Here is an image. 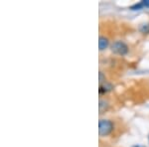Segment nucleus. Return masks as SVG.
<instances>
[{
  "instance_id": "1",
  "label": "nucleus",
  "mask_w": 149,
  "mask_h": 147,
  "mask_svg": "<svg viewBox=\"0 0 149 147\" xmlns=\"http://www.w3.org/2000/svg\"><path fill=\"white\" fill-rule=\"evenodd\" d=\"M113 130V123L109 119H100L98 122V133L100 136H107Z\"/></svg>"
},
{
  "instance_id": "2",
  "label": "nucleus",
  "mask_w": 149,
  "mask_h": 147,
  "mask_svg": "<svg viewBox=\"0 0 149 147\" xmlns=\"http://www.w3.org/2000/svg\"><path fill=\"white\" fill-rule=\"evenodd\" d=\"M111 51L116 55L124 56L128 53V46L123 41H115L111 45Z\"/></svg>"
},
{
  "instance_id": "3",
  "label": "nucleus",
  "mask_w": 149,
  "mask_h": 147,
  "mask_svg": "<svg viewBox=\"0 0 149 147\" xmlns=\"http://www.w3.org/2000/svg\"><path fill=\"white\" fill-rule=\"evenodd\" d=\"M109 45V41L107 38H105L104 36H100V39H98V48H100V51L105 50Z\"/></svg>"
},
{
  "instance_id": "4",
  "label": "nucleus",
  "mask_w": 149,
  "mask_h": 147,
  "mask_svg": "<svg viewBox=\"0 0 149 147\" xmlns=\"http://www.w3.org/2000/svg\"><path fill=\"white\" fill-rule=\"evenodd\" d=\"M111 88L112 86L109 85V84H102V85H100V93H107L109 91L111 90Z\"/></svg>"
},
{
  "instance_id": "5",
  "label": "nucleus",
  "mask_w": 149,
  "mask_h": 147,
  "mask_svg": "<svg viewBox=\"0 0 149 147\" xmlns=\"http://www.w3.org/2000/svg\"><path fill=\"white\" fill-rule=\"evenodd\" d=\"M140 31L144 34H149V23L147 24H143L140 27Z\"/></svg>"
},
{
  "instance_id": "6",
  "label": "nucleus",
  "mask_w": 149,
  "mask_h": 147,
  "mask_svg": "<svg viewBox=\"0 0 149 147\" xmlns=\"http://www.w3.org/2000/svg\"><path fill=\"white\" fill-rule=\"evenodd\" d=\"M100 113H102V111H103V107H107V102H105V100H100Z\"/></svg>"
},
{
  "instance_id": "7",
  "label": "nucleus",
  "mask_w": 149,
  "mask_h": 147,
  "mask_svg": "<svg viewBox=\"0 0 149 147\" xmlns=\"http://www.w3.org/2000/svg\"><path fill=\"white\" fill-rule=\"evenodd\" d=\"M103 82H105V79H103V75H102V72H100V85H102Z\"/></svg>"
},
{
  "instance_id": "8",
  "label": "nucleus",
  "mask_w": 149,
  "mask_h": 147,
  "mask_svg": "<svg viewBox=\"0 0 149 147\" xmlns=\"http://www.w3.org/2000/svg\"><path fill=\"white\" fill-rule=\"evenodd\" d=\"M132 147H145L144 145H137V144H136V145H133Z\"/></svg>"
}]
</instances>
